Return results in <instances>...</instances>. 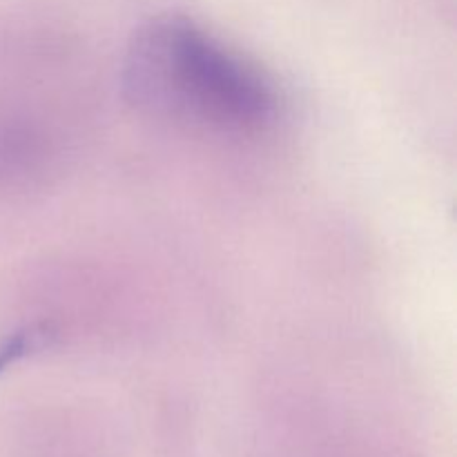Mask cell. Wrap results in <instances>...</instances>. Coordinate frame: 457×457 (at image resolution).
Segmentation results:
<instances>
[{"mask_svg": "<svg viewBox=\"0 0 457 457\" xmlns=\"http://www.w3.org/2000/svg\"><path fill=\"white\" fill-rule=\"evenodd\" d=\"M125 96L161 120L214 134H253L277 116V92L257 65L186 16H161L134 34Z\"/></svg>", "mask_w": 457, "mask_h": 457, "instance_id": "1", "label": "cell"}]
</instances>
